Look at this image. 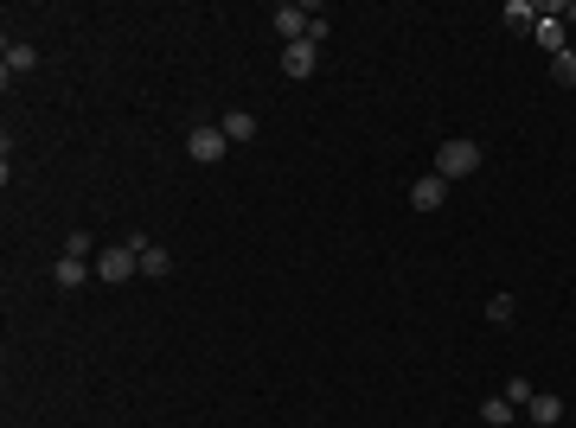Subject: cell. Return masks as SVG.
<instances>
[{"label":"cell","mask_w":576,"mask_h":428,"mask_svg":"<svg viewBox=\"0 0 576 428\" xmlns=\"http://www.w3.org/2000/svg\"><path fill=\"white\" fill-rule=\"evenodd\" d=\"M429 173H442L449 186H455V179H474V173H480V141H442Z\"/></svg>","instance_id":"cell-1"},{"label":"cell","mask_w":576,"mask_h":428,"mask_svg":"<svg viewBox=\"0 0 576 428\" xmlns=\"http://www.w3.org/2000/svg\"><path fill=\"white\" fill-rule=\"evenodd\" d=\"M225 148H231V141H225V128H218V122H192L186 154H192L199 167H218V160H225Z\"/></svg>","instance_id":"cell-2"},{"label":"cell","mask_w":576,"mask_h":428,"mask_svg":"<svg viewBox=\"0 0 576 428\" xmlns=\"http://www.w3.org/2000/svg\"><path fill=\"white\" fill-rule=\"evenodd\" d=\"M135 275H141L135 243H109V250L97 256V281H109V288H116V281H135Z\"/></svg>","instance_id":"cell-3"},{"label":"cell","mask_w":576,"mask_h":428,"mask_svg":"<svg viewBox=\"0 0 576 428\" xmlns=\"http://www.w3.org/2000/svg\"><path fill=\"white\" fill-rule=\"evenodd\" d=\"M269 26H275L288 45H302V39L314 32V7H295V0H282V7L269 14Z\"/></svg>","instance_id":"cell-4"},{"label":"cell","mask_w":576,"mask_h":428,"mask_svg":"<svg viewBox=\"0 0 576 428\" xmlns=\"http://www.w3.org/2000/svg\"><path fill=\"white\" fill-rule=\"evenodd\" d=\"M410 205H416V211H442V205H449V179H442V173H423V179L410 186Z\"/></svg>","instance_id":"cell-5"},{"label":"cell","mask_w":576,"mask_h":428,"mask_svg":"<svg viewBox=\"0 0 576 428\" xmlns=\"http://www.w3.org/2000/svg\"><path fill=\"white\" fill-rule=\"evenodd\" d=\"M135 243V256H141V275H148V281H167L173 275V256L161 250V243H148V237H128Z\"/></svg>","instance_id":"cell-6"},{"label":"cell","mask_w":576,"mask_h":428,"mask_svg":"<svg viewBox=\"0 0 576 428\" xmlns=\"http://www.w3.org/2000/svg\"><path fill=\"white\" fill-rule=\"evenodd\" d=\"M314 58H321V45H308V39L302 45H282V77H295V84L314 77Z\"/></svg>","instance_id":"cell-7"},{"label":"cell","mask_w":576,"mask_h":428,"mask_svg":"<svg viewBox=\"0 0 576 428\" xmlns=\"http://www.w3.org/2000/svg\"><path fill=\"white\" fill-rule=\"evenodd\" d=\"M0 64H7V70H0V77H7V84H14V77H26V70L39 64V51H33L26 39H7V58H0Z\"/></svg>","instance_id":"cell-8"},{"label":"cell","mask_w":576,"mask_h":428,"mask_svg":"<svg viewBox=\"0 0 576 428\" xmlns=\"http://www.w3.org/2000/svg\"><path fill=\"white\" fill-rule=\"evenodd\" d=\"M84 281H97V262H84V256H58V288H84Z\"/></svg>","instance_id":"cell-9"},{"label":"cell","mask_w":576,"mask_h":428,"mask_svg":"<svg viewBox=\"0 0 576 428\" xmlns=\"http://www.w3.org/2000/svg\"><path fill=\"white\" fill-rule=\"evenodd\" d=\"M525 415H532L538 428H557V422H563V396H551V390H538V396L525 403Z\"/></svg>","instance_id":"cell-10"},{"label":"cell","mask_w":576,"mask_h":428,"mask_svg":"<svg viewBox=\"0 0 576 428\" xmlns=\"http://www.w3.org/2000/svg\"><path fill=\"white\" fill-rule=\"evenodd\" d=\"M532 39H538L551 58H557V51H570V26H563V20H538V26H532Z\"/></svg>","instance_id":"cell-11"},{"label":"cell","mask_w":576,"mask_h":428,"mask_svg":"<svg viewBox=\"0 0 576 428\" xmlns=\"http://www.w3.org/2000/svg\"><path fill=\"white\" fill-rule=\"evenodd\" d=\"M218 128H225V141H231V148H237V141H256V115H250V109H231Z\"/></svg>","instance_id":"cell-12"},{"label":"cell","mask_w":576,"mask_h":428,"mask_svg":"<svg viewBox=\"0 0 576 428\" xmlns=\"http://www.w3.org/2000/svg\"><path fill=\"white\" fill-rule=\"evenodd\" d=\"M513 415H519V409H513L506 396H487V403H480V422H487V428H506Z\"/></svg>","instance_id":"cell-13"},{"label":"cell","mask_w":576,"mask_h":428,"mask_svg":"<svg viewBox=\"0 0 576 428\" xmlns=\"http://www.w3.org/2000/svg\"><path fill=\"white\" fill-rule=\"evenodd\" d=\"M506 26L513 32H532L538 26V7H532V0H506Z\"/></svg>","instance_id":"cell-14"},{"label":"cell","mask_w":576,"mask_h":428,"mask_svg":"<svg viewBox=\"0 0 576 428\" xmlns=\"http://www.w3.org/2000/svg\"><path fill=\"white\" fill-rule=\"evenodd\" d=\"M551 77H557L563 90H576V51H557V58H551Z\"/></svg>","instance_id":"cell-15"},{"label":"cell","mask_w":576,"mask_h":428,"mask_svg":"<svg viewBox=\"0 0 576 428\" xmlns=\"http://www.w3.org/2000/svg\"><path fill=\"white\" fill-rule=\"evenodd\" d=\"M513 314H519V301H513V295H493V301H487V320H493V326H506Z\"/></svg>","instance_id":"cell-16"},{"label":"cell","mask_w":576,"mask_h":428,"mask_svg":"<svg viewBox=\"0 0 576 428\" xmlns=\"http://www.w3.org/2000/svg\"><path fill=\"white\" fill-rule=\"evenodd\" d=\"M499 396H506V403H513V409H525V403H532V396H538V390H532V384H525V378H506V390H499Z\"/></svg>","instance_id":"cell-17"},{"label":"cell","mask_w":576,"mask_h":428,"mask_svg":"<svg viewBox=\"0 0 576 428\" xmlns=\"http://www.w3.org/2000/svg\"><path fill=\"white\" fill-rule=\"evenodd\" d=\"M64 256H84V262H90V237H84V231H70V237H64Z\"/></svg>","instance_id":"cell-18"},{"label":"cell","mask_w":576,"mask_h":428,"mask_svg":"<svg viewBox=\"0 0 576 428\" xmlns=\"http://www.w3.org/2000/svg\"><path fill=\"white\" fill-rule=\"evenodd\" d=\"M563 26H576V0H570V7H563Z\"/></svg>","instance_id":"cell-19"}]
</instances>
